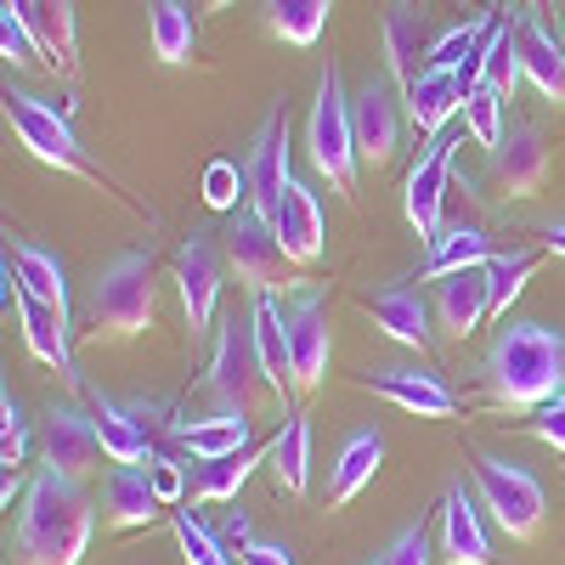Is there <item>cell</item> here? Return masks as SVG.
Here are the masks:
<instances>
[{
  "instance_id": "obj_35",
  "label": "cell",
  "mask_w": 565,
  "mask_h": 565,
  "mask_svg": "<svg viewBox=\"0 0 565 565\" xmlns=\"http://www.w3.org/2000/svg\"><path fill=\"white\" fill-rule=\"evenodd\" d=\"M260 458H271V447H244V452H226V458L199 463L193 498H204V503H232V498H238V487L255 476V463H260Z\"/></svg>"
},
{
  "instance_id": "obj_3",
  "label": "cell",
  "mask_w": 565,
  "mask_h": 565,
  "mask_svg": "<svg viewBox=\"0 0 565 565\" xmlns=\"http://www.w3.org/2000/svg\"><path fill=\"white\" fill-rule=\"evenodd\" d=\"M153 317H159V282H153V255H141V249L114 255L79 300V328L97 345L148 334Z\"/></svg>"
},
{
  "instance_id": "obj_24",
  "label": "cell",
  "mask_w": 565,
  "mask_h": 565,
  "mask_svg": "<svg viewBox=\"0 0 565 565\" xmlns=\"http://www.w3.org/2000/svg\"><path fill=\"white\" fill-rule=\"evenodd\" d=\"M255 317V345H260V362H266V380L277 396L295 391V356H289V311H282L271 295H255L249 306Z\"/></svg>"
},
{
  "instance_id": "obj_54",
  "label": "cell",
  "mask_w": 565,
  "mask_h": 565,
  "mask_svg": "<svg viewBox=\"0 0 565 565\" xmlns=\"http://www.w3.org/2000/svg\"><path fill=\"white\" fill-rule=\"evenodd\" d=\"M554 402H565V391H559V396H554Z\"/></svg>"
},
{
  "instance_id": "obj_43",
  "label": "cell",
  "mask_w": 565,
  "mask_h": 565,
  "mask_svg": "<svg viewBox=\"0 0 565 565\" xmlns=\"http://www.w3.org/2000/svg\"><path fill=\"white\" fill-rule=\"evenodd\" d=\"M0 418H7V430H0V463L18 469V463L29 458V418H23V402H18L12 391L0 396Z\"/></svg>"
},
{
  "instance_id": "obj_52",
  "label": "cell",
  "mask_w": 565,
  "mask_h": 565,
  "mask_svg": "<svg viewBox=\"0 0 565 565\" xmlns=\"http://www.w3.org/2000/svg\"><path fill=\"white\" fill-rule=\"evenodd\" d=\"M7 7H12V12H23V18H29V12H34V0H7Z\"/></svg>"
},
{
  "instance_id": "obj_11",
  "label": "cell",
  "mask_w": 565,
  "mask_h": 565,
  "mask_svg": "<svg viewBox=\"0 0 565 565\" xmlns=\"http://www.w3.org/2000/svg\"><path fill=\"white\" fill-rule=\"evenodd\" d=\"M0 277H7V306H12L18 322H23V345H29V356H40L45 367H57L68 385H79V373H74V345H68V317H63L57 306L34 300L23 282H18L12 260L0 266Z\"/></svg>"
},
{
  "instance_id": "obj_44",
  "label": "cell",
  "mask_w": 565,
  "mask_h": 565,
  "mask_svg": "<svg viewBox=\"0 0 565 565\" xmlns=\"http://www.w3.org/2000/svg\"><path fill=\"white\" fill-rule=\"evenodd\" d=\"M238 186H244V193H249V175H238V164H210V175H204V199L215 204V210H232V204H238Z\"/></svg>"
},
{
  "instance_id": "obj_14",
  "label": "cell",
  "mask_w": 565,
  "mask_h": 565,
  "mask_svg": "<svg viewBox=\"0 0 565 565\" xmlns=\"http://www.w3.org/2000/svg\"><path fill=\"white\" fill-rule=\"evenodd\" d=\"M452 148H458V141L430 136V148H424L418 164L407 170V199H402V210H407V226L418 232L424 244L441 232V204H447V181H452Z\"/></svg>"
},
{
  "instance_id": "obj_8",
  "label": "cell",
  "mask_w": 565,
  "mask_h": 565,
  "mask_svg": "<svg viewBox=\"0 0 565 565\" xmlns=\"http://www.w3.org/2000/svg\"><path fill=\"white\" fill-rule=\"evenodd\" d=\"M476 487H481V503L492 509V521L509 537H521V543L537 537V526H543V487H537L532 469L509 463L498 452H481L476 458Z\"/></svg>"
},
{
  "instance_id": "obj_10",
  "label": "cell",
  "mask_w": 565,
  "mask_h": 565,
  "mask_svg": "<svg viewBox=\"0 0 565 565\" xmlns=\"http://www.w3.org/2000/svg\"><path fill=\"white\" fill-rule=\"evenodd\" d=\"M351 130H356V153L362 164H391L402 148V103H396V79L391 74H367V85L351 97Z\"/></svg>"
},
{
  "instance_id": "obj_39",
  "label": "cell",
  "mask_w": 565,
  "mask_h": 565,
  "mask_svg": "<svg viewBox=\"0 0 565 565\" xmlns=\"http://www.w3.org/2000/svg\"><path fill=\"white\" fill-rule=\"evenodd\" d=\"M481 79H487V85H498L503 97L514 90V79H526V74H521V40H514V18H509V23H498V29L487 34V52H481Z\"/></svg>"
},
{
  "instance_id": "obj_37",
  "label": "cell",
  "mask_w": 565,
  "mask_h": 565,
  "mask_svg": "<svg viewBox=\"0 0 565 565\" xmlns=\"http://www.w3.org/2000/svg\"><path fill=\"white\" fill-rule=\"evenodd\" d=\"M537 277V249H509L487 260V282H492V317H509V306L521 300V289Z\"/></svg>"
},
{
  "instance_id": "obj_21",
  "label": "cell",
  "mask_w": 565,
  "mask_h": 565,
  "mask_svg": "<svg viewBox=\"0 0 565 565\" xmlns=\"http://www.w3.org/2000/svg\"><path fill=\"white\" fill-rule=\"evenodd\" d=\"M441 554H447V565H492L481 509H476V498H469L463 487L441 492Z\"/></svg>"
},
{
  "instance_id": "obj_45",
  "label": "cell",
  "mask_w": 565,
  "mask_h": 565,
  "mask_svg": "<svg viewBox=\"0 0 565 565\" xmlns=\"http://www.w3.org/2000/svg\"><path fill=\"white\" fill-rule=\"evenodd\" d=\"M380 565H430V532H424V526L396 532V543L380 554Z\"/></svg>"
},
{
  "instance_id": "obj_38",
  "label": "cell",
  "mask_w": 565,
  "mask_h": 565,
  "mask_svg": "<svg viewBox=\"0 0 565 565\" xmlns=\"http://www.w3.org/2000/svg\"><path fill=\"white\" fill-rule=\"evenodd\" d=\"M328 7H334V0H266L271 34H282L289 45H311L328 23Z\"/></svg>"
},
{
  "instance_id": "obj_16",
  "label": "cell",
  "mask_w": 565,
  "mask_h": 565,
  "mask_svg": "<svg viewBox=\"0 0 565 565\" xmlns=\"http://www.w3.org/2000/svg\"><path fill=\"white\" fill-rule=\"evenodd\" d=\"M175 282H181L186 328H193V340H204L210 322H215V306H221V260L204 238H186L175 249Z\"/></svg>"
},
{
  "instance_id": "obj_13",
  "label": "cell",
  "mask_w": 565,
  "mask_h": 565,
  "mask_svg": "<svg viewBox=\"0 0 565 565\" xmlns=\"http://www.w3.org/2000/svg\"><path fill=\"white\" fill-rule=\"evenodd\" d=\"M40 458H45V469H57V476L85 481L90 469H97V458H108L103 436H97V418H85L68 402L52 407L45 413V430H40Z\"/></svg>"
},
{
  "instance_id": "obj_51",
  "label": "cell",
  "mask_w": 565,
  "mask_h": 565,
  "mask_svg": "<svg viewBox=\"0 0 565 565\" xmlns=\"http://www.w3.org/2000/svg\"><path fill=\"white\" fill-rule=\"evenodd\" d=\"M23 492V481H18V469H7V487H0V503H7L12 509V498Z\"/></svg>"
},
{
  "instance_id": "obj_22",
  "label": "cell",
  "mask_w": 565,
  "mask_h": 565,
  "mask_svg": "<svg viewBox=\"0 0 565 565\" xmlns=\"http://www.w3.org/2000/svg\"><path fill=\"white\" fill-rule=\"evenodd\" d=\"M159 514V492H153V476L141 463H114V476L103 481V521L114 532H136Z\"/></svg>"
},
{
  "instance_id": "obj_40",
  "label": "cell",
  "mask_w": 565,
  "mask_h": 565,
  "mask_svg": "<svg viewBox=\"0 0 565 565\" xmlns=\"http://www.w3.org/2000/svg\"><path fill=\"white\" fill-rule=\"evenodd\" d=\"M503 103L509 97L498 85H487V79L463 97V125H469V136H476L481 148H498V141H503Z\"/></svg>"
},
{
  "instance_id": "obj_23",
  "label": "cell",
  "mask_w": 565,
  "mask_h": 565,
  "mask_svg": "<svg viewBox=\"0 0 565 565\" xmlns=\"http://www.w3.org/2000/svg\"><path fill=\"white\" fill-rule=\"evenodd\" d=\"M367 311L396 345H413V351L430 345V306H424V295L413 289V282H391V289H380L367 300Z\"/></svg>"
},
{
  "instance_id": "obj_55",
  "label": "cell",
  "mask_w": 565,
  "mask_h": 565,
  "mask_svg": "<svg viewBox=\"0 0 565 565\" xmlns=\"http://www.w3.org/2000/svg\"><path fill=\"white\" fill-rule=\"evenodd\" d=\"M373 565H380V559H373Z\"/></svg>"
},
{
  "instance_id": "obj_19",
  "label": "cell",
  "mask_w": 565,
  "mask_h": 565,
  "mask_svg": "<svg viewBox=\"0 0 565 565\" xmlns=\"http://www.w3.org/2000/svg\"><path fill=\"white\" fill-rule=\"evenodd\" d=\"M271 226H277V244L289 249V260L295 266H317L322 260V204H317V193L306 181H289V193H282V210L271 215Z\"/></svg>"
},
{
  "instance_id": "obj_28",
  "label": "cell",
  "mask_w": 565,
  "mask_h": 565,
  "mask_svg": "<svg viewBox=\"0 0 565 565\" xmlns=\"http://www.w3.org/2000/svg\"><path fill=\"white\" fill-rule=\"evenodd\" d=\"M175 441H181L186 452H193L199 463H210V458H226V452L255 447V418H244V413L193 418V424H181V430H175Z\"/></svg>"
},
{
  "instance_id": "obj_30",
  "label": "cell",
  "mask_w": 565,
  "mask_h": 565,
  "mask_svg": "<svg viewBox=\"0 0 565 565\" xmlns=\"http://www.w3.org/2000/svg\"><path fill=\"white\" fill-rule=\"evenodd\" d=\"M271 476H277L282 492H295V498L311 492V418L306 413L282 418V430L271 441Z\"/></svg>"
},
{
  "instance_id": "obj_27",
  "label": "cell",
  "mask_w": 565,
  "mask_h": 565,
  "mask_svg": "<svg viewBox=\"0 0 565 565\" xmlns=\"http://www.w3.org/2000/svg\"><path fill=\"white\" fill-rule=\"evenodd\" d=\"M380 463H385V441L373 430H356L334 458V476H328V509H345L373 476H380Z\"/></svg>"
},
{
  "instance_id": "obj_42",
  "label": "cell",
  "mask_w": 565,
  "mask_h": 565,
  "mask_svg": "<svg viewBox=\"0 0 565 565\" xmlns=\"http://www.w3.org/2000/svg\"><path fill=\"white\" fill-rule=\"evenodd\" d=\"M0 52H7V63L12 68H34L45 52H40V40H34V29H29V18L23 12H0Z\"/></svg>"
},
{
  "instance_id": "obj_50",
  "label": "cell",
  "mask_w": 565,
  "mask_h": 565,
  "mask_svg": "<svg viewBox=\"0 0 565 565\" xmlns=\"http://www.w3.org/2000/svg\"><path fill=\"white\" fill-rule=\"evenodd\" d=\"M543 249L548 255H565V221H548L543 226Z\"/></svg>"
},
{
  "instance_id": "obj_9",
  "label": "cell",
  "mask_w": 565,
  "mask_h": 565,
  "mask_svg": "<svg viewBox=\"0 0 565 565\" xmlns=\"http://www.w3.org/2000/svg\"><path fill=\"white\" fill-rule=\"evenodd\" d=\"M244 175H249V210L271 221V215L282 210V193H289V181H295V170H289V108H282V103L260 119Z\"/></svg>"
},
{
  "instance_id": "obj_18",
  "label": "cell",
  "mask_w": 565,
  "mask_h": 565,
  "mask_svg": "<svg viewBox=\"0 0 565 565\" xmlns=\"http://www.w3.org/2000/svg\"><path fill=\"white\" fill-rule=\"evenodd\" d=\"M362 385H367L373 396L396 402V407L413 413V418H452V413H458L452 391L436 380V373H424V367H373V373H362Z\"/></svg>"
},
{
  "instance_id": "obj_29",
  "label": "cell",
  "mask_w": 565,
  "mask_h": 565,
  "mask_svg": "<svg viewBox=\"0 0 565 565\" xmlns=\"http://www.w3.org/2000/svg\"><path fill=\"white\" fill-rule=\"evenodd\" d=\"M97 436H103V452L114 463H153V441H148V424H141L136 407H119L108 396H97Z\"/></svg>"
},
{
  "instance_id": "obj_1",
  "label": "cell",
  "mask_w": 565,
  "mask_h": 565,
  "mask_svg": "<svg viewBox=\"0 0 565 565\" xmlns=\"http://www.w3.org/2000/svg\"><path fill=\"white\" fill-rule=\"evenodd\" d=\"M90 498L79 481L40 469L18 509V565H79L90 548Z\"/></svg>"
},
{
  "instance_id": "obj_20",
  "label": "cell",
  "mask_w": 565,
  "mask_h": 565,
  "mask_svg": "<svg viewBox=\"0 0 565 565\" xmlns=\"http://www.w3.org/2000/svg\"><path fill=\"white\" fill-rule=\"evenodd\" d=\"M514 40H521V74L543 90L548 103L565 108V52H559V40L526 7H514Z\"/></svg>"
},
{
  "instance_id": "obj_6",
  "label": "cell",
  "mask_w": 565,
  "mask_h": 565,
  "mask_svg": "<svg viewBox=\"0 0 565 565\" xmlns=\"http://www.w3.org/2000/svg\"><path fill=\"white\" fill-rule=\"evenodd\" d=\"M221 249H226V266H232V277L244 282V289H255V295H271V289H311L306 277H295L289 266V249L277 244V226L266 221V215H255L249 204H244V215H232L226 226H221Z\"/></svg>"
},
{
  "instance_id": "obj_41",
  "label": "cell",
  "mask_w": 565,
  "mask_h": 565,
  "mask_svg": "<svg viewBox=\"0 0 565 565\" xmlns=\"http://www.w3.org/2000/svg\"><path fill=\"white\" fill-rule=\"evenodd\" d=\"M175 543H181L186 565H238L210 526H199V521H193V509H175Z\"/></svg>"
},
{
  "instance_id": "obj_17",
  "label": "cell",
  "mask_w": 565,
  "mask_h": 565,
  "mask_svg": "<svg viewBox=\"0 0 565 565\" xmlns=\"http://www.w3.org/2000/svg\"><path fill=\"white\" fill-rule=\"evenodd\" d=\"M492 175L509 199H532L543 193V181H548V148H543V136L537 125H509L503 141L492 148Z\"/></svg>"
},
{
  "instance_id": "obj_25",
  "label": "cell",
  "mask_w": 565,
  "mask_h": 565,
  "mask_svg": "<svg viewBox=\"0 0 565 565\" xmlns=\"http://www.w3.org/2000/svg\"><path fill=\"white\" fill-rule=\"evenodd\" d=\"M407 119L424 130V136H436L452 114H463V85H458V74H447V68H418V79L407 85Z\"/></svg>"
},
{
  "instance_id": "obj_4",
  "label": "cell",
  "mask_w": 565,
  "mask_h": 565,
  "mask_svg": "<svg viewBox=\"0 0 565 565\" xmlns=\"http://www.w3.org/2000/svg\"><path fill=\"white\" fill-rule=\"evenodd\" d=\"M204 391L221 413H244L255 418L271 391L266 380V362H260V345H255V317H226L221 322V340H215V356H210V373H204Z\"/></svg>"
},
{
  "instance_id": "obj_48",
  "label": "cell",
  "mask_w": 565,
  "mask_h": 565,
  "mask_svg": "<svg viewBox=\"0 0 565 565\" xmlns=\"http://www.w3.org/2000/svg\"><path fill=\"white\" fill-rule=\"evenodd\" d=\"M232 559H238V565H295V554L282 543H244Z\"/></svg>"
},
{
  "instance_id": "obj_31",
  "label": "cell",
  "mask_w": 565,
  "mask_h": 565,
  "mask_svg": "<svg viewBox=\"0 0 565 565\" xmlns=\"http://www.w3.org/2000/svg\"><path fill=\"white\" fill-rule=\"evenodd\" d=\"M29 29H34V40H40V52H45V57H57L63 74L79 68V23H74V0H34Z\"/></svg>"
},
{
  "instance_id": "obj_2",
  "label": "cell",
  "mask_w": 565,
  "mask_h": 565,
  "mask_svg": "<svg viewBox=\"0 0 565 565\" xmlns=\"http://www.w3.org/2000/svg\"><path fill=\"white\" fill-rule=\"evenodd\" d=\"M487 385L503 407H548L565 391V328L503 322L487 351Z\"/></svg>"
},
{
  "instance_id": "obj_34",
  "label": "cell",
  "mask_w": 565,
  "mask_h": 565,
  "mask_svg": "<svg viewBox=\"0 0 565 565\" xmlns=\"http://www.w3.org/2000/svg\"><path fill=\"white\" fill-rule=\"evenodd\" d=\"M193 52H199L193 7L186 0H153V57L181 68V63H193Z\"/></svg>"
},
{
  "instance_id": "obj_12",
  "label": "cell",
  "mask_w": 565,
  "mask_h": 565,
  "mask_svg": "<svg viewBox=\"0 0 565 565\" xmlns=\"http://www.w3.org/2000/svg\"><path fill=\"white\" fill-rule=\"evenodd\" d=\"M289 311V356H295V396H311L328 380V356H334V328L317 289H295Z\"/></svg>"
},
{
  "instance_id": "obj_7",
  "label": "cell",
  "mask_w": 565,
  "mask_h": 565,
  "mask_svg": "<svg viewBox=\"0 0 565 565\" xmlns=\"http://www.w3.org/2000/svg\"><path fill=\"white\" fill-rule=\"evenodd\" d=\"M7 125L18 130V141H23L40 164H57V170H68V175L103 181V170L85 159V148H79V136H74V125H68L63 108L29 97V90H7Z\"/></svg>"
},
{
  "instance_id": "obj_46",
  "label": "cell",
  "mask_w": 565,
  "mask_h": 565,
  "mask_svg": "<svg viewBox=\"0 0 565 565\" xmlns=\"http://www.w3.org/2000/svg\"><path fill=\"white\" fill-rule=\"evenodd\" d=\"M148 476H153V492H159V503H181V498H186V476H181V463H170V458H153V463H148Z\"/></svg>"
},
{
  "instance_id": "obj_32",
  "label": "cell",
  "mask_w": 565,
  "mask_h": 565,
  "mask_svg": "<svg viewBox=\"0 0 565 565\" xmlns=\"http://www.w3.org/2000/svg\"><path fill=\"white\" fill-rule=\"evenodd\" d=\"M7 260H12L18 282H23V289H29L34 300L57 306V311L68 317V271H63V260H57L52 249H40V244H12V249H7Z\"/></svg>"
},
{
  "instance_id": "obj_53",
  "label": "cell",
  "mask_w": 565,
  "mask_h": 565,
  "mask_svg": "<svg viewBox=\"0 0 565 565\" xmlns=\"http://www.w3.org/2000/svg\"><path fill=\"white\" fill-rule=\"evenodd\" d=\"M204 7H210V12H221V7H232V0H204Z\"/></svg>"
},
{
  "instance_id": "obj_5",
  "label": "cell",
  "mask_w": 565,
  "mask_h": 565,
  "mask_svg": "<svg viewBox=\"0 0 565 565\" xmlns=\"http://www.w3.org/2000/svg\"><path fill=\"white\" fill-rule=\"evenodd\" d=\"M306 148H311V164L317 175H328L334 193H356V130H351V97H345V79L340 68L328 63L322 79H317V103H311V130H306Z\"/></svg>"
},
{
  "instance_id": "obj_33",
  "label": "cell",
  "mask_w": 565,
  "mask_h": 565,
  "mask_svg": "<svg viewBox=\"0 0 565 565\" xmlns=\"http://www.w3.org/2000/svg\"><path fill=\"white\" fill-rule=\"evenodd\" d=\"M418 57H430V45H424V18L413 7H396L385 18V68L402 90L418 79Z\"/></svg>"
},
{
  "instance_id": "obj_36",
  "label": "cell",
  "mask_w": 565,
  "mask_h": 565,
  "mask_svg": "<svg viewBox=\"0 0 565 565\" xmlns=\"http://www.w3.org/2000/svg\"><path fill=\"white\" fill-rule=\"evenodd\" d=\"M492 29H498V18H492V12H481V18H469V23H458V29L436 34V40H430V68L458 74L463 63H476V57L487 52V34H492Z\"/></svg>"
},
{
  "instance_id": "obj_49",
  "label": "cell",
  "mask_w": 565,
  "mask_h": 565,
  "mask_svg": "<svg viewBox=\"0 0 565 565\" xmlns=\"http://www.w3.org/2000/svg\"><path fill=\"white\" fill-rule=\"evenodd\" d=\"M221 543H226V554H238L244 543H255V526H249V514H232V521L221 526Z\"/></svg>"
},
{
  "instance_id": "obj_26",
  "label": "cell",
  "mask_w": 565,
  "mask_h": 565,
  "mask_svg": "<svg viewBox=\"0 0 565 565\" xmlns=\"http://www.w3.org/2000/svg\"><path fill=\"white\" fill-rule=\"evenodd\" d=\"M498 249H492V238L481 226H441L436 238H430V255H424V266H418V277L424 282H436V277H447V271H469V266H487Z\"/></svg>"
},
{
  "instance_id": "obj_15",
  "label": "cell",
  "mask_w": 565,
  "mask_h": 565,
  "mask_svg": "<svg viewBox=\"0 0 565 565\" xmlns=\"http://www.w3.org/2000/svg\"><path fill=\"white\" fill-rule=\"evenodd\" d=\"M492 317V282L487 266H469V271H447L436 277V322L452 345H463L476 328Z\"/></svg>"
},
{
  "instance_id": "obj_47",
  "label": "cell",
  "mask_w": 565,
  "mask_h": 565,
  "mask_svg": "<svg viewBox=\"0 0 565 565\" xmlns=\"http://www.w3.org/2000/svg\"><path fill=\"white\" fill-rule=\"evenodd\" d=\"M532 436L543 441V447H554V452H565V402H548L537 418H532Z\"/></svg>"
}]
</instances>
